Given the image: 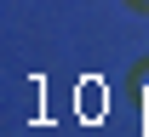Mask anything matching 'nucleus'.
Returning <instances> with one entry per match:
<instances>
[{
  "label": "nucleus",
  "instance_id": "f257e3e1",
  "mask_svg": "<svg viewBox=\"0 0 149 137\" xmlns=\"http://www.w3.org/2000/svg\"><path fill=\"white\" fill-rule=\"evenodd\" d=\"M138 97H143V109H149V57L138 63Z\"/></svg>",
  "mask_w": 149,
  "mask_h": 137
},
{
  "label": "nucleus",
  "instance_id": "f03ea898",
  "mask_svg": "<svg viewBox=\"0 0 149 137\" xmlns=\"http://www.w3.org/2000/svg\"><path fill=\"white\" fill-rule=\"evenodd\" d=\"M126 6H149V0H126Z\"/></svg>",
  "mask_w": 149,
  "mask_h": 137
}]
</instances>
